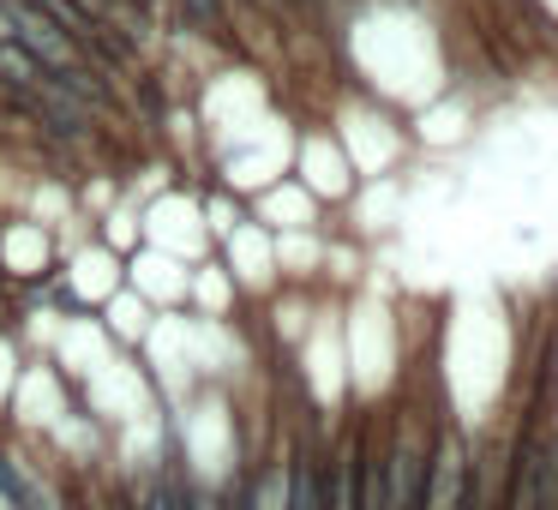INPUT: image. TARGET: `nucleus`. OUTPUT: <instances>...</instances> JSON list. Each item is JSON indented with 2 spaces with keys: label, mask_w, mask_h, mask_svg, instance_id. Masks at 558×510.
<instances>
[{
  "label": "nucleus",
  "mask_w": 558,
  "mask_h": 510,
  "mask_svg": "<svg viewBox=\"0 0 558 510\" xmlns=\"http://www.w3.org/2000/svg\"><path fill=\"white\" fill-rule=\"evenodd\" d=\"M0 493L13 498V505H31V498H37V493H31V481H25V469H13L7 457H0Z\"/></svg>",
  "instance_id": "obj_9"
},
{
  "label": "nucleus",
  "mask_w": 558,
  "mask_h": 510,
  "mask_svg": "<svg viewBox=\"0 0 558 510\" xmlns=\"http://www.w3.org/2000/svg\"><path fill=\"white\" fill-rule=\"evenodd\" d=\"M7 19H13V37L25 42V49L37 54V61L49 66V73H61V66H73V61H78L73 37H66V31L54 25L49 13H43L37 0H13V13H7Z\"/></svg>",
  "instance_id": "obj_3"
},
{
  "label": "nucleus",
  "mask_w": 558,
  "mask_h": 510,
  "mask_svg": "<svg viewBox=\"0 0 558 510\" xmlns=\"http://www.w3.org/2000/svg\"><path fill=\"white\" fill-rule=\"evenodd\" d=\"M133 7H145L150 19H174V0H133Z\"/></svg>",
  "instance_id": "obj_11"
},
{
  "label": "nucleus",
  "mask_w": 558,
  "mask_h": 510,
  "mask_svg": "<svg viewBox=\"0 0 558 510\" xmlns=\"http://www.w3.org/2000/svg\"><path fill=\"white\" fill-rule=\"evenodd\" d=\"M174 510H222V498L210 493V486H198L193 474H181V481H174Z\"/></svg>",
  "instance_id": "obj_8"
},
{
  "label": "nucleus",
  "mask_w": 558,
  "mask_h": 510,
  "mask_svg": "<svg viewBox=\"0 0 558 510\" xmlns=\"http://www.w3.org/2000/svg\"><path fill=\"white\" fill-rule=\"evenodd\" d=\"M505 510H558V426H534L517 438Z\"/></svg>",
  "instance_id": "obj_2"
},
{
  "label": "nucleus",
  "mask_w": 558,
  "mask_h": 510,
  "mask_svg": "<svg viewBox=\"0 0 558 510\" xmlns=\"http://www.w3.org/2000/svg\"><path fill=\"white\" fill-rule=\"evenodd\" d=\"M174 481H181V469H162V474H150V481L138 486L133 498H126V510H174Z\"/></svg>",
  "instance_id": "obj_7"
},
{
  "label": "nucleus",
  "mask_w": 558,
  "mask_h": 510,
  "mask_svg": "<svg viewBox=\"0 0 558 510\" xmlns=\"http://www.w3.org/2000/svg\"><path fill=\"white\" fill-rule=\"evenodd\" d=\"M426 457H433V426H426V414H402L397 433L378 438V462H385V510H421Z\"/></svg>",
  "instance_id": "obj_1"
},
{
  "label": "nucleus",
  "mask_w": 558,
  "mask_h": 510,
  "mask_svg": "<svg viewBox=\"0 0 558 510\" xmlns=\"http://www.w3.org/2000/svg\"><path fill=\"white\" fill-rule=\"evenodd\" d=\"M102 510H126V498H114V505H102Z\"/></svg>",
  "instance_id": "obj_12"
},
{
  "label": "nucleus",
  "mask_w": 558,
  "mask_h": 510,
  "mask_svg": "<svg viewBox=\"0 0 558 510\" xmlns=\"http://www.w3.org/2000/svg\"><path fill=\"white\" fill-rule=\"evenodd\" d=\"M282 510H325V445L294 438L282 462Z\"/></svg>",
  "instance_id": "obj_5"
},
{
  "label": "nucleus",
  "mask_w": 558,
  "mask_h": 510,
  "mask_svg": "<svg viewBox=\"0 0 558 510\" xmlns=\"http://www.w3.org/2000/svg\"><path fill=\"white\" fill-rule=\"evenodd\" d=\"M43 85H49V66L19 37H0V90L7 97H25V90H43Z\"/></svg>",
  "instance_id": "obj_6"
},
{
  "label": "nucleus",
  "mask_w": 558,
  "mask_h": 510,
  "mask_svg": "<svg viewBox=\"0 0 558 510\" xmlns=\"http://www.w3.org/2000/svg\"><path fill=\"white\" fill-rule=\"evenodd\" d=\"M222 510H258V498H253V474H241V481L222 493Z\"/></svg>",
  "instance_id": "obj_10"
},
{
  "label": "nucleus",
  "mask_w": 558,
  "mask_h": 510,
  "mask_svg": "<svg viewBox=\"0 0 558 510\" xmlns=\"http://www.w3.org/2000/svg\"><path fill=\"white\" fill-rule=\"evenodd\" d=\"M361 450H366V426H349L325 450V510H361Z\"/></svg>",
  "instance_id": "obj_4"
}]
</instances>
